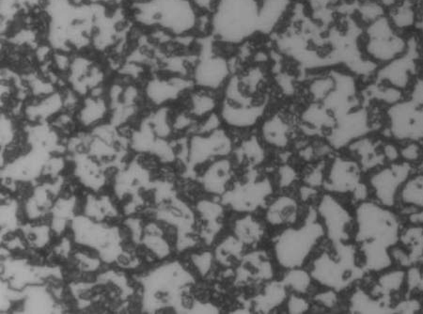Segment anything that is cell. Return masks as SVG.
I'll return each instance as SVG.
<instances>
[{
    "label": "cell",
    "mask_w": 423,
    "mask_h": 314,
    "mask_svg": "<svg viewBox=\"0 0 423 314\" xmlns=\"http://www.w3.org/2000/svg\"><path fill=\"white\" fill-rule=\"evenodd\" d=\"M231 168L230 161L223 158L213 164L206 174L207 189L213 192L222 191L230 178Z\"/></svg>",
    "instance_id": "obj_11"
},
{
    "label": "cell",
    "mask_w": 423,
    "mask_h": 314,
    "mask_svg": "<svg viewBox=\"0 0 423 314\" xmlns=\"http://www.w3.org/2000/svg\"><path fill=\"white\" fill-rule=\"evenodd\" d=\"M296 217V205L289 198H279L268 210V219L272 224L293 222Z\"/></svg>",
    "instance_id": "obj_12"
},
{
    "label": "cell",
    "mask_w": 423,
    "mask_h": 314,
    "mask_svg": "<svg viewBox=\"0 0 423 314\" xmlns=\"http://www.w3.org/2000/svg\"><path fill=\"white\" fill-rule=\"evenodd\" d=\"M153 22L175 35H185L197 28L199 10L190 0H153L146 5Z\"/></svg>",
    "instance_id": "obj_1"
},
{
    "label": "cell",
    "mask_w": 423,
    "mask_h": 314,
    "mask_svg": "<svg viewBox=\"0 0 423 314\" xmlns=\"http://www.w3.org/2000/svg\"><path fill=\"white\" fill-rule=\"evenodd\" d=\"M242 155L250 163H260L263 158V150L257 139H252L242 145Z\"/></svg>",
    "instance_id": "obj_16"
},
{
    "label": "cell",
    "mask_w": 423,
    "mask_h": 314,
    "mask_svg": "<svg viewBox=\"0 0 423 314\" xmlns=\"http://www.w3.org/2000/svg\"><path fill=\"white\" fill-rule=\"evenodd\" d=\"M321 214L325 217L330 233L333 236H341L348 224V214L331 198H325L321 205Z\"/></svg>",
    "instance_id": "obj_10"
},
{
    "label": "cell",
    "mask_w": 423,
    "mask_h": 314,
    "mask_svg": "<svg viewBox=\"0 0 423 314\" xmlns=\"http://www.w3.org/2000/svg\"><path fill=\"white\" fill-rule=\"evenodd\" d=\"M247 189H243V192L238 193L236 196V201H233L234 207L240 209H252L253 206L259 205V203L266 195V190L268 187L266 184L255 185L249 186Z\"/></svg>",
    "instance_id": "obj_13"
},
{
    "label": "cell",
    "mask_w": 423,
    "mask_h": 314,
    "mask_svg": "<svg viewBox=\"0 0 423 314\" xmlns=\"http://www.w3.org/2000/svg\"><path fill=\"white\" fill-rule=\"evenodd\" d=\"M287 283L298 292H305L309 284L308 274L302 270H293L287 276Z\"/></svg>",
    "instance_id": "obj_17"
},
{
    "label": "cell",
    "mask_w": 423,
    "mask_h": 314,
    "mask_svg": "<svg viewBox=\"0 0 423 314\" xmlns=\"http://www.w3.org/2000/svg\"><path fill=\"white\" fill-rule=\"evenodd\" d=\"M236 233L240 240L246 243L255 242L260 239L263 233L260 225L253 221L250 217L237 222Z\"/></svg>",
    "instance_id": "obj_15"
},
{
    "label": "cell",
    "mask_w": 423,
    "mask_h": 314,
    "mask_svg": "<svg viewBox=\"0 0 423 314\" xmlns=\"http://www.w3.org/2000/svg\"><path fill=\"white\" fill-rule=\"evenodd\" d=\"M231 149L230 138L222 130L208 133V136H198L191 142V159L195 162H203L210 157H223Z\"/></svg>",
    "instance_id": "obj_5"
},
{
    "label": "cell",
    "mask_w": 423,
    "mask_h": 314,
    "mask_svg": "<svg viewBox=\"0 0 423 314\" xmlns=\"http://www.w3.org/2000/svg\"><path fill=\"white\" fill-rule=\"evenodd\" d=\"M358 45L363 56L379 67L405 55L408 48L406 34L400 32L380 37H365L361 34Z\"/></svg>",
    "instance_id": "obj_4"
},
{
    "label": "cell",
    "mask_w": 423,
    "mask_h": 314,
    "mask_svg": "<svg viewBox=\"0 0 423 314\" xmlns=\"http://www.w3.org/2000/svg\"><path fill=\"white\" fill-rule=\"evenodd\" d=\"M194 6L198 10H203V13H212L217 9L220 0H190Z\"/></svg>",
    "instance_id": "obj_18"
},
{
    "label": "cell",
    "mask_w": 423,
    "mask_h": 314,
    "mask_svg": "<svg viewBox=\"0 0 423 314\" xmlns=\"http://www.w3.org/2000/svg\"><path fill=\"white\" fill-rule=\"evenodd\" d=\"M360 165L355 160L337 158L331 165L328 182L334 190L347 191L357 186Z\"/></svg>",
    "instance_id": "obj_7"
},
{
    "label": "cell",
    "mask_w": 423,
    "mask_h": 314,
    "mask_svg": "<svg viewBox=\"0 0 423 314\" xmlns=\"http://www.w3.org/2000/svg\"><path fill=\"white\" fill-rule=\"evenodd\" d=\"M289 308L291 313H301L308 310V304H307L305 300L293 297L292 299H290Z\"/></svg>",
    "instance_id": "obj_20"
},
{
    "label": "cell",
    "mask_w": 423,
    "mask_h": 314,
    "mask_svg": "<svg viewBox=\"0 0 423 314\" xmlns=\"http://www.w3.org/2000/svg\"><path fill=\"white\" fill-rule=\"evenodd\" d=\"M263 110H265L263 104L242 106L224 101L221 107L220 117L231 127L249 128L256 125L261 119Z\"/></svg>",
    "instance_id": "obj_6"
},
{
    "label": "cell",
    "mask_w": 423,
    "mask_h": 314,
    "mask_svg": "<svg viewBox=\"0 0 423 314\" xmlns=\"http://www.w3.org/2000/svg\"><path fill=\"white\" fill-rule=\"evenodd\" d=\"M263 141L277 148L286 147L290 141V126L279 114L266 120L261 127Z\"/></svg>",
    "instance_id": "obj_9"
},
{
    "label": "cell",
    "mask_w": 423,
    "mask_h": 314,
    "mask_svg": "<svg viewBox=\"0 0 423 314\" xmlns=\"http://www.w3.org/2000/svg\"><path fill=\"white\" fill-rule=\"evenodd\" d=\"M280 182H282V186H289L291 182H293L295 178V171L293 170L289 166H284L280 168Z\"/></svg>",
    "instance_id": "obj_19"
},
{
    "label": "cell",
    "mask_w": 423,
    "mask_h": 314,
    "mask_svg": "<svg viewBox=\"0 0 423 314\" xmlns=\"http://www.w3.org/2000/svg\"><path fill=\"white\" fill-rule=\"evenodd\" d=\"M233 56L226 45L221 42L220 50L199 61L194 68V79L199 88L222 91L234 74Z\"/></svg>",
    "instance_id": "obj_2"
},
{
    "label": "cell",
    "mask_w": 423,
    "mask_h": 314,
    "mask_svg": "<svg viewBox=\"0 0 423 314\" xmlns=\"http://www.w3.org/2000/svg\"><path fill=\"white\" fill-rule=\"evenodd\" d=\"M387 16L393 28L401 34L415 31L419 25L420 12L415 0H399L387 9Z\"/></svg>",
    "instance_id": "obj_8"
},
{
    "label": "cell",
    "mask_w": 423,
    "mask_h": 314,
    "mask_svg": "<svg viewBox=\"0 0 423 314\" xmlns=\"http://www.w3.org/2000/svg\"><path fill=\"white\" fill-rule=\"evenodd\" d=\"M201 272H206L209 269L210 264H211V257L209 254H203L198 258V261L196 262Z\"/></svg>",
    "instance_id": "obj_21"
},
{
    "label": "cell",
    "mask_w": 423,
    "mask_h": 314,
    "mask_svg": "<svg viewBox=\"0 0 423 314\" xmlns=\"http://www.w3.org/2000/svg\"><path fill=\"white\" fill-rule=\"evenodd\" d=\"M319 300L323 304L332 306L336 303V295H334V292H324L319 295Z\"/></svg>",
    "instance_id": "obj_22"
},
{
    "label": "cell",
    "mask_w": 423,
    "mask_h": 314,
    "mask_svg": "<svg viewBox=\"0 0 423 314\" xmlns=\"http://www.w3.org/2000/svg\"><path fill=\"white\" fill-rule=\"evenodd\" d=\"M215 91L207 90L201 88L198 93L191 95V103H192L193 113L197 116H203L206 114H212L211 112L217 107V99H215Z\"/></svg>",
    "instance_id": "obj_14"
},
{
    "label": "cell",
    "mask_w": 423,
    "mask_h": 314,
    "mask_svg": "<svg viewBox=\"0 0 423 314\" xmlns=\"http://www.w3.org/2000/svg\"><path fill=\"white\" fill-rule=\"evenodd\" d=\"M322 233L319 225L315 224L285 232L280 236L276 246L280 265L290 268L301 265Z\"/></svg>",
    "instance_id": "obj_3"
}]
</instances>
